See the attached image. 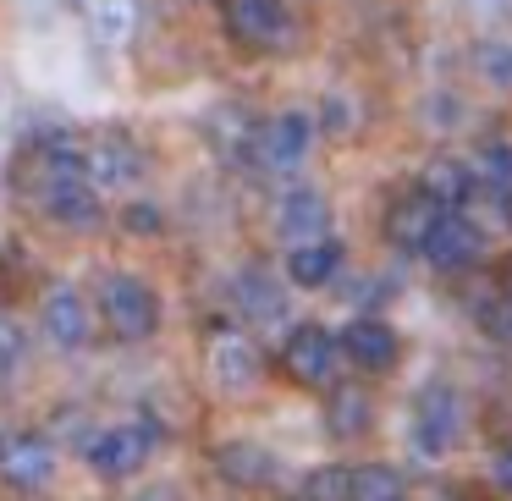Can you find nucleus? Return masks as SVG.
I'll use <instances>...</instances> for the list:
<instances>
[{
    "instance_id": "nucleus-16",
    "label": "nucleus",
    "mask_w": 512,
    "mask_h": 501,
    "mask_svg": "<svg viewBox=\"0 0 512 501\" xmlns=\"http://www.w3.org/2000/svg\"><path fill=\"white\" fill-rule=\"evenodd\" d=\"M369 419H375V408H369V397L358 386H336L331 397H325V430H331L336 441H358V435L369 430Z\"/></svg>"
},
{
    "instance_id": "nucleus-15",
    "label": "nucleus",
    "mask_w": 512,
    "mask_h": 501,
    "mask_svg": "<svg viewBox=\"0 0 512 501\" xmlns=\"http://www.w3.org/2000/svg\"><path fill=\"white\" fill-rule=\"evenodd\" d=\"M287 276L298 281V287H325V281L342 276V243H331V237H320V243H298L287 254Z\"/></svg>"
},
{
    "instance_id": "nucleus-25",
    "label": "nucleus",
    "mask_w": 512,
    "mask_h": 501,
    "mask_svg": "<svg viewBox=\"0 0 512 501\" xmlns=\"http://www.w3.org/2000/svg\"><path fill=\"white\" fill-rule=\"evenodd\" d=\"M353 496V474L347 468H320L314 474V501H347Z\"/></svg>"
},
{
    "instance_id": "nucleus-14",
    "label": "nucleus",
    "mask_w": 512,
    "mask_h": 501,
    "mask_svg": "<svg viewBox=\"0 0 512 501\" xmlns=\"http://www.w3.org/2000/svg\"><path fill=\"white\" fill-rule=\"evenodd\" d=\"M39 204H45V215H50V221L78 226V232H83V226H94V221H100V188H94L89 177L61 182V188H50Z\"/></svg>"
},
{
    "instance_id": "nucleus-4",
    "label": "nucleus",
    "mask_w": 512,
    "mask_h": 501,
    "mask_svg": "<svg viewBox=\"0 0 512 501\" xmlns=\"http://www.w3.org/2000/svg\"><path fill=\"white\" fill-rule=\"evenodd\" d=\"M144 149L133 144V138H122V133H105V138H94V144H83V177L94 182V188H105V193H122V188H133L138 177H144Z\"/></svg>"
},
{
    "instance_id": "nucleus-11",
    "label": "nucleus",
    "mask_w": 512,
    "mask_h": 501,
    "mask_svg": "<svg viewBox=\"0 0 512 501\" xmlns=\"http://www.w3.org/2000/svg\"><path fill=\"white\" fill-rule=\"evenodd\" d=\"M39 320H45V336L61 347V353H72V347H83L94 336V314H89V303H83L72 287H50Z\"/></svg>"
},
{
    "instance_id": "nucleus-28",
    "label": "nucleus",
    "mask_w": 512,
    "mask_h": 501,
    "mask_svg": "<svg viewBox=\"0 0 512 501\" xmlns=\"http://www.w3.org/2000/svg\"><path fill=\"white\" fill-rule=\"evenodd\" d=\"M496 485L512 496V446H501V457H496Z\"/></svg>"
},
{
    "instance_id": "nucleus-13",
    "label": "nucleus",
    "mask_w": 512,
    "mask_h": 501,
    "mask_svg": "<svg viewBox=\"0 0 512 501\" xmlns=\"http://www.w3.org/2000/svg\"><path fill=\"white\" fill-rule=\"evenodd\" d=\"M276 232L292 237V248H298V243H320V237L331 232V204H325V193H314V188L287 193V199L276 204Z\"/></svg>"
},
{
    "instance_id": "nucleus-22",
    "label": "nucleus",
    "mask_w": 512,
    "mask_h": 501,
    "mask_svg": "<svg viewBox=\"0 0 512 501\" xmlns=\"http://www.w3.org/2000/svg\"><path fill=\"white\" fill-rule=\"evenodd\" d=\"M347 501H408V490H402L397 468L369 463V468H353V496Z\"/></svg>"
},
{
    "instance_id": "nucleus-1",
    "label": "nucleus",
    "mask_w": 512,
    "mask_h": 501,
    "mask_svg": "<svg viewBox=\"0 0 512 501\" xmlns=\"http://www.w3.org/2000/svg\"><path fill=\"white\" fill-rule=\"evenodd\" d=\"M100 314H105V331L111 336L144 342L160 325V298L149 292V281H138V276H111L100 287Z\"/></svg>"
},
{
    "instance_id": "nucleus-12",
    "label": "nucleus",
    "mask_w": 512,
    "mask_h": 501,
    "mask_svg": "<svg viewBox=\"0 0 512 501\" xmlns=\"http://www.w3.org/2000/svg\"><path fill=\"white\" fill-rule=\"evenodd\" d=\"M342 347H347V358H353L358 369H369V375H386V369L397 364V353H402L397 331H391L386 320H375V314H364V320L347 325Z\"/></svg>"
},
{
    "instance_id": "nucleus-29",
    "label": "nucleus",
    "mask_w": 512,
    "mask_h": 501,
    "mask_svg": "<svg viewBox=\"0 0 512 501\" xmlns=\"http://www.w3.org/2000/svg\"><path fill=\"white\" fill-rule=\"evenodd\" d=\"M0 292H6V270H0Z\"/></svg>"
},
{
    "instance_id": "nucleus-20",
    "label": "nucleus",
    "mask_w": 512,
    "mask_h": 501,
    "mask_svg": "<svg viewBox=\"0 0 512 501\" xmlns=\"http://www.w3.org/2000/svg\"><path fill=\"white\" fill-rule=\"evenodd\" d=\"M430 199H441V204H468L474 199V171L463 166V160H435L430 171H424V182H419Z\"/></svg>"
},
{
    "instance_id": "nucleus-19",
    "label": "nucleus",
    "mask_w": 512,
    "mask_h": 501,
    "mask_svg": "<svg viewBox=\"0 0 512 501\" xmlns=\"http://www.w3.org/2000/svg\"><path fill=\"white\" fill-rule=\"evenodd\" d=\"M237 309H243L248 320H281V314H287V298H281V287L265 270H248V276L237 281Z\"/></svg>"
},
{
    "instance_id": "nucleus-5",
    "label": "nucleus",
    "mask_w": 512,
    "mask_h": 501,
    "mask_svg": "<svg viewBox=\"0 0 512 501\" xmlns=\"http://www.w3.org/2000/svg\"><path fill=\"white\" fill-rule=\"evenodd\" d=\"M56 474V446L34 430H17V435H0V485L12 490H39L50 485Z\"/></svg>"
},
{
    "instance_id": "nucleus-9",
    "label": "nucleus",
    "mask_w": 512,
    "mask_h": 501,
    "mask_svg": "<svg viewBox=\"0 0 512 501\" xmlns=\"http://www.w3.org/2000/svg\"><path fill=\"white\" fill-rule=\"evenodd\" d=\"M226 28L237 45L276 50L287 39V6L281 0H226Z\"/></svg>"
},
{
    "instance_id": "nucleus-8",
    "label": "nucleus",
    "mask_w": 512,
    "mask_h": 501,
    "mask_svg": "<svg viewBox=\"0 0 512 501\" xmlns=\"http://www.w3.org/2000/svg\"><path fill=\"white\" fill-rule=\"evenodd\" d=\"M441 221H446V204H441V199H430L424 188H413V193H402V199L386 210V237L402 248V254H413V248L424 254Z\"/></svg>"
},
{
    "instance_id": "nucleus-27",
    "label": "nucleus",
    "mask_w": 512,
    "mask_h": 501,
    "mask_svg": "<svg viewBox=\"0 0 512 501\" xmlns=\"http://www.w3.org/2000/svg\"><path fill=\"white\" fill-rule=\"evenodd\" d=\"M127 232H160V210L155 204H133L127 210Z\"/></svg>"
},
{
    "instance_id": "nucleus-6",
    "label": "nucleus",
    "mask_w": 512,
    "mask_h": 501,
    "mask_svg": "<svg viewBox=\"0 0 512 501\" xmlns=\"http://www.w3.org/2000/svg\"><path fill=\"white\" fill-rule=\"evenodd\" d=\"M149 446H155V424H111V430H100L89 441V463L105 479H127V474H138Z\"/></svg>"
},
{
    "instance_id": "nucleus-24",
    "label": "nucleus",
    "mask_w": 512,
    "mask_h": 501,
    "mask_svg": "<svg viewBox=\"0 0 512 501\" xmlns=\"http://www.w3.org/2000/svg\"><path fill=\"white\" fill-rule=\"evenodd\" d=\"M479 171H485L490 193H512V149L507 144H490L485 160H479Z\"/></svg>"
},
{
    "instance_id": "nucleus-18",
    "label": "nucleus",
    "mask_w": 512,
    "mask_h": 501,
    "mask_svg": "<svg viewBox=\"0 0 512 501\" xmlns=\"http://www.w3.org/2000/svg\"><path fill=\"white\" fill-rule=\"evenodd\" d=\"M210 364H215V380H221V386H248V380L259 375V358L243 336H215Z\"/></svg>"
},
{
    "instance_id": "nucleus-7",
    "label": "nucleus",
    "mask_w": 512,
    "mask_h": 501,
    "mask_svg": "<svg viewBox=\"0 0 512 501\" xmlns=\"http://www.w3.org/2000/svg\"><path fill=\"white\" fill-rule=\"evenodd\" d=\"M309 149H314V122L303 111H281V116H270V122L254 133V155H259V166H270V171L303 166Z\"/></svg>"
},
{
    "instance_id": "nucleus-2",
    "label": "nucleus",
    "mask_w": 512,
    "mask_h": 501,
    "mask_svg": "<svg viewBox=\"0 0 512 501\" xmlns=\"http://www.w3.org/2000/svg\"><path fill=\"white\" fill-rule=\"evenodd\" d=\"M342 336H331L325 325H298V331L287 336V347H281V364H287V375L298 380V386H336V375H342Z\"/></svg>"
},
{
    "instance_id": "nucleus-17",
    "label": "nucleus",
    "mask_w": 512,
    "mask_h": 501,
    "mask_svg": "<svg viewBox=\"0 0 512 501\" xmlns=\"http://www.w3.org/2000/svg\"><path fill=\"white\" fill-rule=\"evenodd\" d=\"M215 468H221L226 485H265L276 463H270V452L259 441H226L221 457H215Z\"/></svg>"
},
{
    "instance_id": "nucleus-26",
    "label": "nucleus",
    "mask_w": 512,
    "mask_h": 501,
    "mask_svg": "<svg viewBox=\"0 0 512 501\" xmlns=\"http://www.w3.org/2000/svg\"><path fill=\"white\" fill-rule=\"evenodd\" d=\"M23 364V331L12 320H0V375H12Z\"/></svg>"
},
{
    "instance_id": "nucleus-10",
    "label": "nucleus",
    "mask_w": 512,
    "mask_h": 501,
    "mask_svg": "<svg viewBox=\"0 0 512 501\" xmlns=\"http://www.w3.org/2000/svg\"><path fill=\"white\" fill-rule=\"evenodd\" d=\"M479 254H485V232H479L468 215H452V210H446V221L435 226L430 248H424V259H430L435 270H446V276H457V270H474Z\"/></svg>"
},
{
    "instance_id": "nucleus-21",
    "label": "nucleus",
    "mask_w": 512,
    "mask_h": 501,
    "mask_svg": "<svg viewBox=\"0 0 512 501\" xmlns=\"http://www.w3.org/2000/svg\"><path fill=\"white\" fill-rule=\"evenodd\" d=\"M89 28L105 39V45H122L138 28V6L133 0H89Z\"/></svg>"
},
{
    "instance_id": "nucleus-23",
    "label": "nucleus",
    "mask_w": 512,
    "mask_h": 501,
    "mask_svg": "<svg viewBox=\"0 0 512 501\" xmlns=\"http://www.w3.org/2000/svg\"><path fill=\"white\" fill-rule=\"evenodd\" d=\"M474 67L485 83H496V89H512V45L507 39H479L474 45Z\"/></svg>"
},
{
    "instance_id": "nucleus-3",
    "label": "nucleus",
    "mask_w": 512,
    "mask_h": 501,
    "mask_svg": "<svg viewBox=\"0 0 512 501\" xmlns=\"http://www.w3.org/2000/svg\"><path fill=\"white\" fill-rule=\"evenodd\" d=\"M457 430H463V397L452 386H424L413 397V419H408V435L424 457H441L452 452Z\"/></svg>"
}]
</instances>
